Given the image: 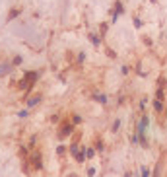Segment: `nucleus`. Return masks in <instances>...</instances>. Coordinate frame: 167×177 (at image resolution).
<instances>
[{"instance_id": "1", "label": "nucleus", "mask_w": 167, "mask_h": 177, "mask_svg": "<svg viewBox=\"0 0 167 177\" xmlns=\"http://www.w3.org/2000/svg\"><path fill=\"white\" fill-rule=\"evenodd\" d=\"M154 107H156V111H161V109H163V105H161V101H156V103H154Z\"/></svg>"}, {"instance_id": "3", "label": "nucleus", "mask_w": 167, "mask_h": 177, "mask_svg": "<svg viewBox=\"0 0 167 177\" xmlns=\"http://www.w3.org/2000/svg\"><path fill=\"white\" fill-rule=\"evenodd\" d=\"M124 177H130V175H124Z\"/></svg>"}, {"instance_id": "2", "label": "nucleus", "mask_w": 167, "mask_h": 177, "mask_svg": "<svg viewBox=\"0 0 167 177\" xmlns=\"http://www.w3.org/2000/svg\"><path fill=\"white\" fill-rule=\"evenodd\" d=\"M142 177H150V169H148V167H144V169H142Z\"/></svg>"}]
</instances>
